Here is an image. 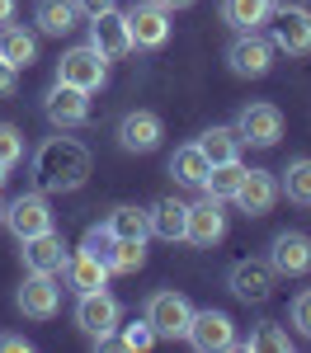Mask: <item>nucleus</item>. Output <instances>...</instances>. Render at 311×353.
Listing matches in <instances>:
<instances>
[{
	"mask_svg": "<svg viewBox=\"0 0 311 353\" xmlns=\"http://www.w3.org/2000/svg\"><path fill=\"white\" fill-rule=\"evenodd\" d=\"M90 179V151L76 137H48L33 151V184L38 193H76Z\"/></svg>",
	"mask_w": 311,
	"mask_h": 353,
	"instance_id": "nucleus-1",
	"label": "nucleus"
},
{
	"mask_svg": "<svg viewBox=\"0 0 311 353\" xmlns=\"http://www.w3.org/2000/svg\"><path fill=\"white\" fill-rule=\"evenodd\" d=\"M118 321H123V306L118 297H109L104 288H94V292H76V325L90 334V344L94 349H113L118 339Z\"/></svg>",
	"mask_w": 311,
	"mask_h": 353,
	"instance_id": "nucleus-2",
	"label": "nucleus"
},
{
	"mask_svg": "<svg viewBox=\"0 0 311 353\" xmlns=\"http://www.w3.org/2000/svg\"><path fill=\"white\" fill-rule=\"evenodd\" d=\"M57 81L76 85V90H85V94H94V90L109 85V57L94 52L90 43H81V48L61 52V61H57Z\"/></svg>",
	"mask_w": 311,
	"mask_h": 353,
	"instance_id": "nucleus-3",
	"label": "nucleus"
},
{
	"mask_svg": "<svg viewBox=\"0 0 311 353\" xmlns=\"http://www.w3.org/2000/svg\"><path fill=\"white\" fill-rule=\"evenodd\" d=\"M236 137H241V146H259V151H269V146H279L283 137V109L279 104H269V99H254L245 109L236 113Z\"/></svg>",
	"mask_w": 311,
	"mask_h": 353,
	"instance_id": "nucleus-4",
	"label": "nucleus"
},
{
	"mask_svg": "<svg viewBox=\"0 0 311 353\" xmlns=\"http://www.w3.org/2000/svg\"><path fill=\"white\" fill-rule=\"evenodd\" d=\"M274 52H288V57H311V10L307 5H279L274 14Z\"/></svg>",
	"mask_w": 311,
	"mask_h": 353,
	"instance_id": "nucleus-5",
	"label": "nucleus"
},
{
	"mask_svg": "<svg viewBox=\"0 0 311 353\" xmlns=\"http://www.w3.org/2000/svg\"><path fill=\"white\" fill-rule=\"evenodd\" d=\"M5 226H10V236L14 241H28V236H43V231H52V208H48V193H19L14 203H5Z\"/></svg>",
	"mask_w": 311,
	"mask_h": 353,
	"instance_id": "nucleus-6",
	"label": "nucleus"
},
{
	"mask_svg": "<svg viewBox=\"0 0 311 353\" xmlns=\"http://www.w3.org/2000/svg\"><path fill=\"white\" fill-rule=\"evenodd\" d=\"M123 19H128V33H132V48H141V52H156V48L170 43V10L165 5L137 0Z\"/></svg>",
	"mask_w": 311,
	"mask_h": 353,
	"instance_id": "nucleus-7",
	"label": "nucleus"
},
{
	"mask_svg": "<svg viewBox=\"0 0 311 353\" xmlns=\"http://www.w3.org/2000/svg\"><path fill=\"white\" fill-rule=\"evenodd\" d=\"M141 316L151 321L156 339H184V330H189V316H194V306H189V297H184V292H151Z\"/></svg>",
	"mask_w": 311,
	"mask_h": 353,
	"instance_id": "nucleus-8",
	"label": "nucleus"
},
{
	"mask_svg": "<svg viewBox=\"0 0 311 353\" xmlns=\"http://www.w3.org/2000/svg\"><path fill=\"white\" fill-rule=\"evenodd\" d=\"M14 306L24 311L28 321H52L57 311H61V283H57V273H28L24 283H19V292H14Z\"/></svg>",
	"mask_w": 311,
	"mask_h": 353,
	"instance_id": "nucleus-9",
	"label": "nucleus"
},
{
	"mask_svg": "<svg viewBox=\"0 0 311 353\" xmlns=\"http://www.w3.org/2000/svg\"><path fill=\"white\" fill-rule=\"evenodd\" d=\"M226 66L236 71V76H245V81H259V76H269V66H274V43L254 28V33H236V43L226 48Z\"/></svg>",
	"mask_w": 311,
	"mask_h": 353,
	"instance_id": "nucleus-10",
	"label": "nucleus"
},
{
	"mask_svg": "<svg viewBox=\"0 0 311 353\" xmlns=\"http://www.w3.org/2000/svg\"><path fill=\"white\" fill-rule=\"evenodd\" d=\"M184 339H189V349L198 353H222L236 344V325H231V316L226 311H194L189 316V330H184Z\"/></svg>",
	"mask_w": 311,
	"mask_h": 353,
	"instance_id": "nucleus-11",
	"label": "nucleus"
},
{
	"mask_svg": "<svg viewBox=\"0 0 311 353\" xmlns=\"http://www.w3.org/2000/svg\"><path fill=\"white\" fill-rule=\"evenodd\" d=\"M226 288L245 306H264V301L274 297V269H269V259H236L231 273H226Z\"/></svg>",
	"mask_w": 311,
	"mask_h": 353,
	"instance_id": "nucleus-12",
	"label": "nucleus"
},
{
	"mask_svg": "<svg viewBox=\"0 0 311 353\" xmlns=\"http://www.w3.org/2000/svg\"><path fill=\"white\" fill-rule=\"evenodd\" d=\"M269 269H274V278H307L311 273V236L279 231L269 241Z\"/></svg>",
	"mask_w": 311,
	"mask_h": 353,
	"instance_id": "nucleus-13",
	"label": "nucleus"
},
{
	"mask_svg": "<svg viewBox=\"0 0 311 353\" xmlns=\"http://www.w3.org/2000/svg\"><path fill=\"white\" fill-rule=\"evenodd\" d=\"M43 113H48V123H52L57 132L85 128V123H90V94L76 90V85H61V81H57L52 90H48V99H43Z\"/></svg>",
	"mask_w": 311,
	"mask_h": 353,
	"instance_id": "nucleus-14",
	"label": "nucleus"
},
{
	"mask_svg": "<svg viewBox=\"0 0 311 353\" xmlns=\"http://www.w3.org/2000/svg\"><path fill=\"white\" fill-rule=\"evenodd\" d=\"M226 236V212L217 198H203V203H189V221H184V241L198 245V250H212V245Z\"/></svg>",
	"mask_w": 311,
	"mask_h": 353,
	"instance_id": "nucleus-15",
	"label": "nucleus"
},
{
	"mask_svg": "<svg viewBox=\"0 0 311 353\" xmlns=\"http://www.w3.org/2000/svg\"><path fill=\"white\" fill-rule=\"evenodd\" d=\"M161 137H165V128H161V118H156L151 109H132V113H123V123H118V146L132 151V156L156 151Z\"/></svg>",
	"mask_w": 311,
	"mask_h": 353,
	"instance_id": "nucleus-16",
	"label": "nucleus"
},
{
	"mask_svg": "<svg viewBox=\"0 0 311 353\" xmlns=\"http://www.w3.org/2000/svg\"><path fill=\"white\" fill-rule=\"evenodd\" d=\"M66 241H61V231H43V236H28V241H19V259H24L28 273H61V264H66Z\"/></svg>",
	"mask_w": 311,
	"mask_h": 353,
	"instance_id": "nucleus-17",
	"label": "nucleus"
},
{
	"mask_svg": "<svg viewBox=\"0 0 311 353\" xmlns=\"http://www.w3.org/2000/svg\"><path fill=\"white\" fill-rule=\"evenodd\" d=\"M90 48L94 52H104L109 61L132 52V33H128V19L118 14V10H104V14H94L90 19Z\"/></svg>",
	"mask_w": 311,
	"mask_h": 353,
	"instance_id": "nucleus-18",
	"label": "nucleus"
},
{
	"mask_svg": "<svg viewBox=\"0 0 311 353\" xmlns=\"http://www.w3.org/2000/svg\"><path fill=\"white\" fill-rule=\"evenodd\" d=\"M245 217H264L274 203H279V179L269 174V170H245V179H241V189L231 198Z\"/></svg>",
	"mask_w": 311,
	"mask_h": 353,
	"instance_id": "nucleus-19",
	"label": "nucleus"
},
{
	"mask_svg": "<svg viewBox=\"0 0 311 353\" xmlns=\"http://www.w3.org/2000/svg\"><path fill=\"white\" fill-rule=\"evenodd\" d=\"M61 278H66V288H71V292H94V288H109V264L81 245V250H71V254H66Z\"/></svg>",
	"mask_w": 311,
	"mask_h": 353,
	"instance_id": "nucleus-20",
	"label": "nucleus"
},
{
	"mask_svg": "<svg viewBox=\"0 0 311 353\" xmlns=\"http://www.w3.org/2000/svg\"><path fill=\"white\" fill-rule=\"evenodd\" d=\"M184 221H189V203H179V198H161L146 208V226L161 241H184Z\"/></svg>",
	"mask_w": 311,
	"mask_h": 353,
	"instance_id": "nucleus-21",
	"label": "nucleus"
},
{
	"mask_svg": "<svg viewBox=\"0 0 311 353\" xmlns=\"http://www.w3.org/2000/svg\"><path fill=\"white\" fill-rule=\"evenodd\" d=\"M0 57L14 66V71H24L38 61V33H28L24 24H5L0 28Z\"/></svg>",
	"mask_w": 311,
	"mask_h": 353,
	"instance_id": "nucleus-22",
	"label": "nucleus"
},
{
	"mask_svg": "<svg viewBox=\"0 0 311 353\" xmlns=\"http://www.w3.org/2000/svg\"><path fill=\"white\" fill-rule=\"evenodd\" d=\"M76 0H38V10H33V24L38 33H48V38H66L71 28H76Z\"/></svg>",
	"mask_w": 311,
	"mask_h": 353,
	"instance_id": "nucleus-23",
	"label": "nucleus"
},
{
	"mask_svg": "<svg viewBox=\"0 0 311 353\" xmlns=\"http://www.w3.org/2000/svg\"><path fill=\"white\" fill-rule=\"evenodd\" d=\"M274 14V0H222V19L236 33H254V28L269 24Z\"/></svg>",
	"mask_w": 311,
	"mask_h": 353,
	"instance_id": "nucleus-24",
	"label": "nucleus"
},
{
	"mask_svg": "<svg viewBox=\"0 0 311 353\" xmlns=\"http://www.w3.org/2000/svg\"><path fill=\"white\" fill-rule=\"evenodd\" d=\"M208 156L198 151V141H189V146H179L174 156H170V174H174V184H184V189H198L203 179H208Z\"/></svg>",
	"mask_w": 311,
	"mask_h": 353,
	"instance_id": "nucleus-25",
	"label": "nucleus"
},
{
	"mask_svg": "<svg viewBox=\"0 0 311 353\" xmlns=\"http://www.w3.org/2000/svg\"><path fill=\"white\" fill-rule=\"evenodd\" d=\"M104 226H109L113 241H146V236H151V226H146V208H137V203L113 208L109 217H104Z\"/></svg>",
	"mask_w": 311,
	"mask_h": 353,
	"instance_id": "nucleus-26",
	"label": "nucleus"
},
{
	"mask_svg": "<svg viewBox=\"0 0 311 353\" xmlns=\"http://www.w3.org/2000/svg\"><path fill=\"white\" fill-rule=\"evenodd\" d=\"M241 179H245V165H241V161H226V165H212V170H208V179H203L198 189H203V198L231 203L236 189H241Z\"/></svg>",
	"mask_w": 311,
	"mask_h": 353,
	"instance_id": "nucleus-27",
	"label": "nucleus"
},
{
	"mask_svg": "<svg viewBox=\"0 0 311 353\" xmlns=\"http://www.w3.org/2000/svg\"><path fill=\"white\" fill-rule=\"evenodd\" d=\"M198 151L208 156V165L241 161V137H236V128H208V132L198 137Z\"/></svg>",
	"mask_w": 311,
	"mask_h": 353,
	"instance_id": "nucleus-28",
	"label": "nucleus"
},
{
	"mask_svg": "<svg viewBox=\"0 0 311 353\" xmlns=\"http://www.w3.org/2000/svg\"><path fill=\"white\" fill-rule=\"evenodd\" d=\"M231 349H245V353H259V349H264V353H292V334H288L283 325H274V321H264L250 339H236Z\"/></svg>",
	"mask_w": 311,
	"mask_h": 353,
	"instance_id": "nucleus-29",
	"label": "nucleus"
},
{
	"mask_svg": "<svg viewBox=\"0 0 311 353\" xmlns=\"http://www.w3.org/2000/svg\"><path fill=\"white\" fill-rule=\"evenodd\" d=\"M279 193H288V203H302V208H311V161H307V156H302V161H292L288 170H283Z\"/></svg>",
	"mask_w": 311,
	"mask_h": 353,
	"instance_id": "nucleus-30",
	"label": "nucleus"
},
{
	"mask_svg": "<svg viewBox=\"0 0 311 353\" xmlns=\"http://www.w3.org/2000/svg\"><path fill=\"white\" fill-rule=\"evenodd\" d=\"M146 264V241H113L109 273H137Z\"/></svg>",
	"mask_w": 311,
	"mask_h": 353,
	"instance_id": "nucleus-31",
	"label": "nucleus"
},
{
	"mask_svg": "<svg viewBox=\"0 0 311 353\" xmlns=\"http://www.w3.org/2000/svg\"><path fill=\"white\" fill-rule=\"evenodd\" d=\"M151 344H156V330H151L146 316L132 321V325H123V334H118V349H128V353H146Z\"/></svg>",
	"mask_w": 311,
	"mask_h": 353,
	"instance_id": "nucleus-32",
	"label": "nucleus"
},
{
	"mask_svg": "<svg viewBox=\"0 0 311 353\" xmlns=\"http://www.w3.org/2000/svg\"><path fill=\"white\" fill-rule=\"evenodd\" d=\"M0 161L5 165L24 161V132H19L14 123H0Z\"/></svg>",
	"mask_w": 311,
	"mask_h": 353,
	"instance_id": "nucleus-33",
	"label": "nucleus"
},
{
	"mask_svg": "<svg viewBox=\"0 0 311 353\" xmlns=\"http://www.w3.org/2000/svg\"><path fill=\"white\" fill-rule=\"evenodd\" d=\"M288 316H292V330H297L302 339H311V288H302V292L292 297V311H288Z\"/></svg>",
	"mask_w": 311,
	"mask_h": 353,
	"instance_id": "nucleus-34",
	"label": "nucleus"
},
{
	"mask_svg": "<svg viewBox=\"0 0 311 353\" xmlns=\"http://www.w3.org/2000/svg\"><path fill=\"white\" fill-rule=\"evenodd\" d=\"M85 250H90V254H99V259L109 264V254H113V236H109V226H104V221L85 231Z\"/></svg>",
	"mask_w": 311,
	"mask_h": 353,
	"instance_id": "nucleus-35",
	"label": "nucleus"
},
{
	"mask_svg": "<svg viewBox=\"0 0 311 353\" xmlns=\"http://www.w3.org/2000/svg\"><path fill=\"white\" fill-rule=\"evenodd\" d=\"M14 85H19V71L0 57V99H5V94H14Z\"/></svg>",
	"mask_w": 311,
	"mask_h": 353,
	"instance_id": "nucleus-36",
	"label": "nucleus"
},
{
	"mask_svg": "<svg viewBox=\"0 0 311 353\" xmlns=\"http://www.w3.org/2000/svg\"><path fill=\"white\" fill-rule=\"evenodd\" d=\"M76 10L94 19V14H104V10H118V0H76Z\"/></svg>",
	"mask_w": 311,
	"mask_h": 353,
	"instance_id": "nucleus-37",
	"label": "nucleus"
},
{
	"mask_svg": "<svg viewBox=\"0 0 311 353\" xmlns=\"http://www.w3.org/2000/svg\"><path fill=\"white\" fill-rule=\"evenodd\" d=\"M33 344H28L24 334H0V353H28Z\"/></svg>",
	"mask_w": 311,
	"mask_h": 353,
	"instance_id": "nucleus-38",
	"label": "nucleus"
},
{
	"mask_svg": "<svg viewBox=\"0 0 311 353\" xmlns=\"http://www.w3.org/2000/svg\"><path fill=\"white\" fill-rule=\"evenodd\" d=\"M14 10H19V0H0V28L14 24Z\"/></svg>",
	"mask_w": 311,
	"mask_h": 353,
	"instance_id": "nucleus-39",
	"label": "nucleus"
},
{
	"mask_svg": "<svg viewBox=\"0 0 311 353\" xmlns=\"http://www.w3.org/2000/svg\"><path fill=\"white\" fill-rule=\"evenodd\" d=\"M156 5H165L170 14H174V10H184V5H194V0H156Z\"/></svg>",
	"mask_w": 311,
	"mask_h": 353,
	"instance_id": "nucleus-40",
	"label": "nucleus"
},
{
	"mask_svg": "<svg viewBox=\"0 0 311 353\" xmlns=\"http://www.w3.org/2000/svg\"><path fill=\"white\" fill-rule=\"evenodd\" d=\"M10 170H14V165H5V161H0V189H5V179H10Z\"/></svg>",
	"mask_w": 311,
	"mask_h": 353,
	"instance_id": "nucleus-41",
	"label": "nucleus"
},
{
	"mask_svg": "<svg viewBox=\"0 0 311 353\" xmlns=\"http://www.w3.org/2000/svg\"><path fill=\"white\" fill-rule=\"evenodd\" d=\"M0 226H5V198H0Z\"/></svg>",
	"mask_w": 311,
	"mask_h": 353,
	"instance_id": "nucleus-42",
	"label": "nucleus"
}]
</instances>
